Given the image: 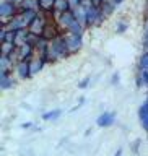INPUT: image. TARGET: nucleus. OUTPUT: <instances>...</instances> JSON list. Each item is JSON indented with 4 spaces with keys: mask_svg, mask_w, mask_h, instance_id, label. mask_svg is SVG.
I'll return each instance as SVG.
<instances>
[{
    "mask_svg": "<svg viewBox=\"0 0 148 156\" xmlns=\"http://www.w3.org/2000/svg\"><path fill=\"white\" fill-rule=\"evenodd\" d=\"M34 52H36V49L33 46H29V44H23V46L16 47V51H15V57H16L18 62H23V60H33L34 58Z\"/></svg>",
    "mask_w": 148,
    "mask_h": 156,
    "instance_id": "obj_5",
    "label": "nucleus"
},
{
    "mask_svg": "<svg viewBox=\"0 0 148 156\" xmlns=\"http://www.w3.org/2000/svg\"><path fill=\"white\" fill-rule=\"evenodd\" d=\"M145 101H146V102H148V94H146V99H145Z\"/></svg>",
    "mask_w": 148,
    "mask_h": 156,
    "instance_id": "obj_33",
    "label": "nucleus"
},
{
    "mask_svg": "<svg viewBox=\"0 0 148 156\" xmlns=\"http://www.w3.org/2000/svg\"><path fill=\"white\" fill-rule=\"evenodd\" d=\"M46 28H47V21H46V16H44V12H41V13H38L34 21L29 24L28 31L31 34H34V36H42Z\"/></svg>",
    "mask_w": 148,
    "mask_h": 156,
    "instance_id": "obj_3",
    "label": "nucleus"
},
{
    "mask_svg": "<svg viewBox=\"0 0 148 156\" xmlns=\"http://www.w3.org/2000/svg\"><path fill=\"white\" fill-rule=\"evenodd\" d=\"M112 2H114V5H116V7H119V5H122V3H124V0H112Z\"/></svg>",
    "mask_w": 148,
    "mask_h": 156,
    "instance_id": "obj_30",
    "label": "nucleus"
},
{
    "mask_svg": "<svg viewBox=\"0 0 148 156\" xmlns=\"http://www.w3.org/2000/svg\"><path fill=\"white\" fill-rule=\"evenodd\" d=\"M139 120H140V125L143 127V130L148 133V102H142L140 107H139Z\"/></svg>",
    "mask_w": 148,
    "mask_h": 156,
    "instance_id": "obj_11",
    "label": "nucleus"
},
{
    "mask_svg": "<svg viewBox=\"0 0 148 156\" xmlns=\"http://www.w3.org/2000/svg\"><path fill=\"white\" fill-rule=\"evenodd\" d=\"M70 55L65 44V37L59 36L52 41H49V47H47V63L49 62H59L62 58H65Z\"/></svg>",
    "mask_w": 148,
    "mask_h": 156,
    "instance_id": "obj_1",
    "label": "nucleus"
},
{
    "mask_svg": "<svg viewBox=\"0 0 148 156\" xmlns=\"http://www.w3.org/2000/svg\"><path fill=\"white\" fill-rule=\"evenodd\" d=\"M20 8L23 10H34V12H39L41 7H39V0H21L20 3Z\"/></svg>",
    "mask_w": 148,
    "mask_h": 156,
    "instance_id": "obj_16",
    "label": "nucleus"
},
{
    "mask_svg": "<svg viewBox=\"0 0 148 156\" xmlns=\"http://www.w3.org/2000/svg\"><path fill=\"white\" fill-rule=\"evenodd\" d=\"M106 15L99 7H91L86 10V26H99L104 21Z\"/></svg>",
    "mask_w": 148,
    "mask_h": 156,
    "instance_id": "obj_2",
    "label": "nucleus"
},
{
    "mask_svg": "<svg viewBox=\"0 0 148 156\" xmlns=\"http://www.w3.org/2000/svg\"><path fill=\"white\" fill-rule=\"evenodd\" d=\"M114 122H116V112L114 111H104V112H101V114L96 117V125L101 127V129L112 127Z\"/></svg>",
    "mask_w": 148,
    "mask_h": 156,
    "instance_id": "obj_6",
    "label": "nucleus"
},
{
    "mask_svg": "<svg viewBox=\"0 0 148 156\" xmlns=\"http://www.w3.org/2000/svg\"><path fill=\"white\" fill-rule=\"evenodd\" d=\"M127 29H129V24H127V21H117V24H116V33H117V34H124Z\"/></svg>",
    "mask_w": 148,
    "mask_h": 156,
    "instance_id": "obj_22",
    "label": "nucleus"
},
{
    "mask_svg": "<svg viewBox=\"0 0 148 156\" xmlns=\"http://www.w3.org/2000/svg\"><path fill=\"white\" fill-rule=\"evenodd\" d=\"M16 85V81H15V78L12 73H0V90L2 91H8L15 88Z\"/></svg>",
    "mask_w": 148,
    "mask_h": 156,
    "instance_id": "obj_9",
    "label": "nucleus"
},
{
    "mask_svg": "<svg viewBox=\"0 0 148 156\" xmlns=\"http://www.w3.org/2000/svg\"><path fill=\"white\" fill-rule=\"evenodd\" d=\"M72 12H73V15H75V20H77V21H80V23H83V24L86 26V10L80 5V7L73 8Z\"/></svg>",
    "mask_w": 148,
    "mask_h": 156,
    "instance_id": "obj_18",
    "label": "nucleus"
},
{
    "mask_svg": "<svg viewBox=\"0 0 148 156\" xmlns=\"http://www.w3.org/2000/svg\"><path fill=\"white\" fill-rule=\"evenodd\" d=\"M21 129H24V130L34 129V124H33V122H24V124H21Z\"/></svg>",
    "mask_w": 148,
    "mask_h": 156,
    "instance_id": "obj_27",
    "label": "nucleus"
},
{
    "mask_svg": "<svg viewBox=\"0 0 148 156\" xmlns=\"http://www.w3.org/2000/svg\"><path fill=\"white\" fill-rule=\"evenodd\" d=\"M57 20H59V26L68 31V28H70L73 24V21H75V15H73V12L70 10V12H67V13H62Z\"/></svg>",
    "mask_w": 148,
    "mask_h": 156,
    "instance_id": "obj_12",
    "label": "nucleus"
},
{
    "mask_svg": "<svg viewBox=\"0 0 148 156\" xmlns=\"http://www.w3.org/2000/svg\"><path fill=\"white\" fill-rule=\"evenodd\" d=\"M29 65H31V75H33V76H36L38 73L44 68L46 62H44L41 57H34L33 60H29Z\"/></svg>",
    "mask_w": 148,
    "mask_h": 156,
    "instance_id": "obj_15",
    "label": "nucleus"
},
{
    "mask_svg": "<svg viewBox=\"0 0 148 156\" xmlns=\"http://www.w3.org/2000/svg\"><path fill=\"white\" fill-rule=\"evenodd\" d=\"M91 130H93V129H86V132H85V135L88 136V135H90V133H91Z\"/></svg>",
    "mask_w": 148,
    "mask_h": 156,
    "instance_id": "obj_32",
    "label": "nucleus"
},
{
    "mask_svg": "<svg viewBox=\"0 0 148 156\" xmlns=\"http://www.w3.org/2000/svg\"><path fill=\"white\" fill-rule=\"evenodd\" d=\"M16 5L12 3V2H7V0H2L0 3V16L3 18V21L7 18H15L16 16Z\"/></svg>",
    "mask_w": 148,
    "mask_h": 156,
    "instance_id": "obj_8",
    "label": "nucleus"
},
{
    "mask_svg": "<svg viewBox=\"0 0 148 156\" xmlns=\"http://www.w3.org/2000/svg\"><path fill=\"white\" fill-rule=\"evenodd\" d=\"M85 102H86V98H85V96H81L80 99H78V104H77L75 107H72L70 112H75V111H78V109H80V107H81L83 104H85Z\"/></svg>",
    "mask_w": 148,
    "mask_h": 156,
    "instance_id": "obj_25",
    "label": "nucleus"
},
{
    "mask_svg": "<svg viewBox=\"0 0 148 156\" xmlns=\"http://www.w3.org/2000/svg\"><path fill=\"white\" fill-rule=\"evenodd\" d=\"M63 37H65V44H67V49H68V52H70V55H72V54H77L81 49V46H83V36L67 33Z\"/></svg>",
    "mask_w": 148,
    "mask_h": 156,
    "instance_id": "obj_4",
    "label": "nucleus"
},
{
    "mask_svg": "<svg viewBox=\"0 0 148 156\" xmlns=\"http://www.w3.org/2000/svg\"><path fill=\"white\" fill-rule=\"evenodd\" d=\"M140 145H142V140L140 138H137L134 143H132V153L134 154H139V148H140Z\"/></svg>",
    "mask_w": 148,
    "mask_h": 156,
    "instance_id": "obj_23",
    "label": "nucleus"
},
{
    "mask_svg": "<svg viewBox=\"0 0 148 156\" xmlns=\"http://www.w3.org/2000/svg\"><path fill=\"white\" fill-rule=\"evenodd\" d=\"M99 8L103 10V13H104L106 16H109V15L114 13V10H116L117 7L114 5V2H112V0H104V3H103Z\"/></svg>",
    "mask_w": 148,
    "mask_h": 156,
    "instance_id": "obj_20",
    "label": "nucleus"
},
{
    "mask_svg": "<svg viewBox=\"0 0 148 156\" xmlns=\"http://www.w3.org/2000/svg\"><path fill=\"white\" fill-rule=\"evenodd\" d=\"M72 7H70V2L68 0H56V5H54V13L57 15V18L60 16L62 13H67L70 12Z\"/></svg>",
    "mask_w": 148,
    "mask_h": 156,
    "instance_id": "obj_13",
    "label": "nucleus"
},
{
    "mask_svg": "<svg viewBox=\"0 0 148 156\" xmlns=\"http://www.w3.org/2000/svg\"><path fill=\"white\" fill-rule=\"evenodd\" d=\"M122 153H124V150H122V148H117V151L114 153V156H122Z\"/></svg>",
    "mask_w": 148,
    "mask_h": 156,
    "instance_id": "obj_29",
    "label": "nucleus"
},
{
    "mask_svg": "<svg viewBox=\"0 0 148 156\" xmlns=\"http://www.w3.org/2000/svg\"><path fill=\"white\" fill-rule=\"evenodd\" d=\"M7 2H12L15 5H20V3H21V0H7Z\"/></svg>",
    "mask_w": 148,
    "mask_h": 156,
    "instance_id": "obj_31",
    "label": "nucleus"
},
{
    "mask_svg": "<svg viewBox=\"0 0 148 156\" xmlns=\"http://www.w3.org/2000/svg\"><path fill=\"white\" fill-rule=\"evenodd\" d=\"M93 2V5H95V7H101L103 3H104V0H91Z\"/></svg>",
    "mask_w": 148,
    "mask_h": 156,
    "instance_id": "obj_28",
    "label": "nucleus"
},
{
    "mask_svg": "<svg viewBox=\"0 0 148 156\" xmlns=\"http://www.w3.org/2000/svg\"><path fill=\"white\" fill-rule=\"evenodd\" d=\"M135 83H137V88H146L148 90V72L146 70H137Z\"/></svg>",
    "mask_w": 148,
    "mask_h": 156,
    "instance_id": "obj_14",
    "label": "nucleus"
},
{
    "mask_svg": "<svg viewBox=\"0 0 148 156\" xmlns=\"http://www.w3.org/2000/svg\"><path fill=\"white\" fill-rule=\"evenodd\" d=\"M119 81H121V73L114 72V73H112V78H111V85H117Z\"/></svg>",
    "mask_w": 148,
    "mask_h": 156,
    "instance_id": "obj_26",
    "label": "nucleus"
},
{
    "mask_svg": "<svg viewBox=\"0 0 148 156\" xmlns=\"http://www.w3.org/2000/svg\"><path fill=\"white\" fill-rule=\"evenodd\" d=\"M90 83H91V78H90V76H86L85 80H81L80 83H78V88H80V90H85V88L90 86Z\"/></svg>",
    "mask_w": 148,
    "mask_h": 156,
    "instance_id": "obj_24",
    "label": "nucleus"
},
{
    "mask_svg": "<svg viewBox=\"0 0 148 156\" xmlns=\"http://www.w3.org/2000/svg\"><path fill=\"white\" fill-rule=\"evenodd\" d=\"M15 75H16L18 80H31L33 75H31V65H29V62H26V60L18 62L15 65Z\"/></svg>",
    "mask_w": 148,
    "mask_h": 156,
    "instance_id": "obj_7",
    "label": "nucleus"
},
{
    "mask_svg": "<svg viewBox=\"0 0 148 156\" xmlns=\"http://www.w3.org/2000/svg\"><path fill=\"white\" fill-rule=\"evenodd\" d=\"M139 70H146L148 72V52H143L139 57Z\"/></svg>",
    "mask_w": 148,
    "mask_h": 156,
    "instance_id": "obj_21",
    "label": "nucleus"
},
{
    "mask_svg": "<svg viewBox=\"0 0 148 156\" xmlns=\"http://www.w3.org/2000/svg\"><path fill=\"white\" fill-rule=\"evenodd\" d=\"M60 115H62V109H52V111L42 112L41 119H42V120H46V122H51V120H57Z\"/></svg>",
    "mask_w": 148,
    "mask_h": 156,
    "instance_id": "obj_17",
    "label": "nucleus"
},
{
    "mask_svg": "<svg viewBox=\"0 0 148 156\" xmlns=\"http://www.w3.org/2000/svg\"><path fill=\"white\" fill-rule=\"evenodd\" d=\"M16 60L12 57H5L2 55L0 57V73H12L13 72V67L16 65Z\"/></svg>",
    "mask_w": 148,
    "mask_h": 156,
    "instance_id": "obj_10",
    "label": "nucleus"
},
{
    "mask_svg": "<svg viewBox=\"0 0 148 156\" xmlns=\"http://www.w3.org/2000/svg\"><path fill=\"white\" fill-rule=\"evenodd\" d=\"M54 5H56V0H39V7H41V12L44 13H52Z\"/></svg>",
    "mask_w": 148,
    "mask_h": 156,
    "instance_id": "obj_19",
    "label": "nucleus"
}]
</instances>
